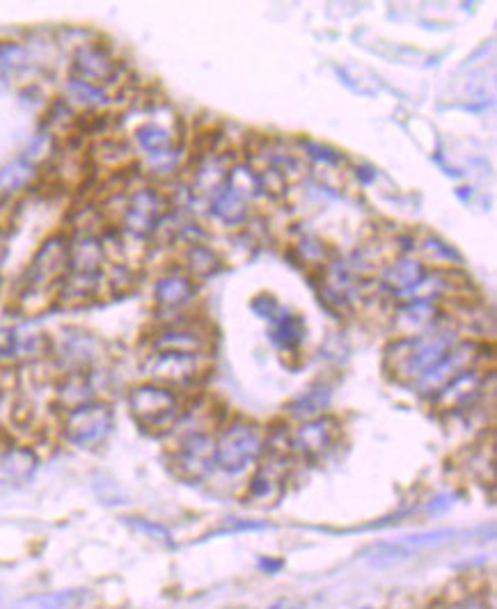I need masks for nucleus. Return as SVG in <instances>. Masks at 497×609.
<instances>
[{"instance_id":"nucleus-2","label":"nucleus","mask_w":497,"mask_h":609,"mask_svg":"<svg viewBox=\"0 0 497 609\" xmlns=\"http://www.w3.org/2000/svg\"><path fill=\"white\" fill-rule=\"evenodd\" d=\"M126 406L133 422L150 435L173 433L186 414L181 395L152 380L133 385L126 395Z\"/></svg>"},{"instance_id":"nucleus-31","label":"nucleus","mask_w":497,"mask_h":609,"mask_svg":"<svg viewBox=\"0 0 497 609\" xmlns=\"http://www.w3.org/2000/svg\"><path fill=\"white\" fill-rule=\"evenodd\" d=\"M438 609H484V602L477 600V598H463V600L448 602V605L438 607Z\"/></svg>"},{"instance_id":"nucleus-24","label":"nucleus","mask_w":497,"mask_h":609,"mask_svg":"<svg viewBox=\"0 0 497 609\" xmlns=\"http://www.w3.org/2000/svg\"><path fill=\"white\" fill-rule=\"evenodd\" d=\"M306 337V323L298 314H280L273 321L270 340L275 346H280L283 353H296Z\"/></svg>"},{"instance_id":"nucleus-13","label":"nucleus","mask_w":497,"mask_h":609,"mask_svg":"<svg viewBox=\"0 0 497 609\" xmlns=\"http://www.w3.org/2000/svg\"><path fill=\"white\" fill-rule=\"evenodd\" d=\"M196 280H190L184 270L175 268L161 275L154 285V304L158 317H165L163 321H170L168 317H181L188 304L196 300Z\"/></svg>"},{"instance_id":"nucleus-17","label":"nucleus","mask_w":497,"mask_h":609,"mask_svg":"<svg viewBox=\"0 0 497 609\" xmlns=\"http://www.w3.org/2000/svg\"><path fill=\"white\" fill-rule=\"evenodd\" d=\"M95 372L63 374L58 378V383H55V406L60 408V412H67L71 408H78L82 403H90V401L99 399Z\"/></svg>"},{"instance_id":"nucleus-9","label":"nucleus","mask_w":497,"mask_h":609,"mask_svg":"<svg viewBox=\"0 0 497 609\" xmlns=\"http://www.w3.org/2000/svg\"><path fill=\"white\" fill-rule=\"evenodd\" d=\"M264 431L251 422L230 424L216 442L218 467L230 475H241L247 465H253L264 454Z\"/></svg>"},{"instance_id":"nucleus-30","label":"nucleus","mask_w":497,"mask_h":609,"mask_svg":"<svg viewBox=\"0 0 497 609\" xmlns=\"http://www.w3.org/2000/svg\"><path fill=\"white\" fill-rule=\"evenodd\" d=\"M14 365V330L0 325V367Z\"/></svg>"},{"instance_id":"nucleus-25","label":"nucleus","mask_w":497,"mask_h":609,"mask_svg":"<svg viewBox=\"0 0 497 609\" xmlns=\"http://www.w3.org/2000/svg\"><path fill=\"white\" fill-rule=\"evenodd\" d=\"M31 67H33V53L27 51V46L14 40L0 42V74L19 78Z\"/></svg>"},{"instance_id":"nucleus-20","label":"nucleus","mask_w":497,"mask_h":609,"mask_svg":"<svg viewBox=\"0 0 497 609\" xmlns=\"http://www.w3.org/2000/svg\"><path fill=\"white\" fill-rule=\"evenodd\" d=\"M37 467V454L31 447L16 445V442H8L0 450V481H25L35 473Z\"/></svg>"},{"instance_id":"nucleus-18","label":"nucleus","mask_w":497,"mask_h":609,"mask_svg":"<svg viewBox=\"0 0 497 609\" xmlns=\"http://www.w3.org/2000/svg\"><path fill=\"white\" fill-rule=\"evenodd\" d=\"M427 275V268L420 259H412V257H399V259H393L388 266L383 268V275H380V285L388 289V291H397V294H406V291H412L420 280Z\"/></svg>"},{"instance_id":"nucleus-10","label":"nucleus","mask_w":497,"mask_h":609,"mask_svg":"<svg viewBox=\"0 0 497 609\" xmlns=\"http://www.w3.org/2000/svg\"><path fill=\"white\" fill-rule=\"evenodd\" d=\"M170 463L175 475L186 481L207 479L218 465L216 440L205 431L186 433L175 445Z\"/></svg>"},{"instance_id":"nucleus-12","label":"nucleus","mask_w":497,"mask_h":609,"mask_svg":"<svg viewBox=\"0 0 497 609\" xmlns=\"http://www.w3.org/2000/svg\"><path fill=\"white\" fill-rule=\"evenodd\" d=\"M289 456L285 454H273L264 452L262 463L257 467V473L251 479V486H247V495L255 505H275L283 497L287 477H289Z\"/></svg>"},{"instance_id":"nucleus-1","label":"nucleus","mask_w":497,"mask_h":609,"mask_svg":"<svg viewBox=\"0 0 497 609\" xmlns=\"http://www.w3.org/2000/svg\"><path fill=\"white\" fill-rule=\"evenodd\" d=\"M454 344L456 340L450 330H431L418 337H397L385 348V369L395 376V380L416 385L450 353Z\"/></svg>"},{"instance_id":"nucleus-14","label":"nucleus","mask_w":497,"mask_h":609,"mask_svg":"<svg viewBox=\"0 0 497 609\" xmlns=\"http://www.w3.org/2000/svg\"><path fill=\"white\" fill-rule=\"evenodd\" d=\"M103 289H106L103 273L69 270L58 287V294H55V304L65 310L86 308V304H92L97 298H101Z\"/></svg>"},{"instance_id":"nucleus-19","label":"nucleus","mask_w":497,"mask_h":609,"mask_svg":"<svg viewBox=\"0 0 497 609\" xmlns=\"http://www.w3.org/2000/svg\"><path fill=\"white\" fill-rule=\"evenodd\" d=\"M14 330V365H35L48 357L51 353V335L33 325H19Z\"/></svg>"},{"instance_id":"nucleus-5","label":"nucleus","mask_w":497,"mask_h":609,"mask_svg":"<svg viewBox=\"0 0 497 609\" xmlns=\"http://www.w3.org/2000/svg\"><path fill=\"white\" fill-rule=\"evenodd\" d=\"M113 427L115 412L101 399L71 408L60 418V435L76 450H99L113 433Z\"/></svg>"},{"instance_id":"nucleus-11","label":"nucleus","mask_w":497,"mask_h":609,"mask_svg":"<svg viewBox=\"0 0 497 609\" xmlns=\"http://www.w3.org/2000/svg\"><path fill=\"white\" fill-rule=\"evenodd\" d=\"M340 431V422L335 418H325V414L300 424L296 433H291V454L317 463L335 450Z\"/></svg>"},{"instance_id":"nucleus-7","label":"nucleus","mask_w":497,"mask_h":609,"mask_svg":"<svg viewBox=\"0 0 497 609\" xmlns=\"http://www.w3.org/2000/svg\"><path fill=\"white\" fill-rule=\"evenodd\" d=\"M143 369L152 383H161L173 390H190L198 387L207 372V355H190V353H168V351H150Z\"/></svg>"},{"instance_id":"nucleus-21","label":"nucleus","mask_w":497,"mask_h":609,"mask_svg":"<svg viewBox=\"0 0 497 609\" xmlns=\"http://www.w3.org/2000/svg\"><path fill=\"white\" fill-rule=\"evenodd\" d=\"M86 589H58V591H40L23 596L14 609H78L86 605Z\"/></svg>"},{"instance_id":"nucleus-8","label":"nucleus","mask_w":497,"mask_h":609,"mask_svg":"<svg viewBox=\"0 0 497 609\" xmlns=\"http://www.w3.org/2000/svg\"><path fill=\"white\" fill-rule=\"evenodd\" d=\"M69 273V236L67 232L48 236L33 255L31 264H27L21 289H35V291H53L58 294V287L65 275Z\"/></svg>"},{"instance_id":"nucleus-29","label":"nucleus","mask_w":497,"mask_h":609,"mask_svg":"<svg viewBox=\"0 0 497 609\" xmlns=\"http://www.w3.org/2000/svg\"><path fill=\"white\" fill-rule=\"evenodd\" d=\"M253 312L266 321H275L280 314H283V308L280 302L275 300L270 294H259L255 300H253Z\"/></svg>"},{"instance_id":"nucleus-32","label":"nucleus","mask_w":497,"mask_h":609,"mask_svg":"<svg viewBox=\"0 0 497 609\" xmlns=\"http://www.w3.org/2000/svg\"><path fill=\"white\" fill-rule=\"evenodd\" d=\"M5 255H8V232L0 230V268H3Z\"/></svg>"},{"instance_id":"nucleus-26","label":"nucleus","mask_w":497,"mask_h":609,"mask_svg":"<svg viewBox=\"0 0 497 609\" xmlns=\"http://www.w3.org/2000/svg\"><path fill=\"white\" fill-rule=\"evenodd\" d=\"M418 247L424 259H429L431 264H443L445 268H456L461 266V255L454 251L450 243H445L443 239L438 236H424L418 239Z\"/></svg>"},{"instance_id":"nucleus-23","label":"nucleus","mask_w":497,"mask_h":609,"mask_svg":"<svg viewBox=\"0 0 497 609\" xmlns=\"http://www.w3.org/2000/svg\"><path fill=\"white\" fill-rule=\"evenodd\" d=\"M211 215L230 228H241L247 223V218H251L245 200L239 198L228 186L211 200Z\"/></svg>"},{"instance_id":"nucleus-6","label":"nucleus","mask_w":497,"mask_h":609,"mask_svg":"<svg viewBox=\"0 0 497 609\" xmlns=\"http://www.w3.org/2000/svg\"><path fill=\"white\" fill-rule=\"evenodd\" d=\"M103 355L101 340L90 330L63 328L58 335L51 337L48 359L58 374H86L95 372Z\"/></svg>"},{"instance_id":"nucleus-22","label":"nucleus","mask_w":497,"mask_h":609,"mask_svg":"<svg viewBox=\"0 0 497 609\" xmlns=\"http://www.w3.org/2000/svg\"><path fill=\"white\" fill-rule=\"evenodd\" d=\"M220 268V257L205 243H192L181 247V264L179 270H184L190 280H205Z\"/></svg>"},{"instance_id":"nucleus-15","label":"nucleus","mask_w":497,"mask_h":609,"mask_svg":"<svg viewBox=\"0 0 497 609\" xmlns=\"http://www.w3.org/2000/svg\"><path fill=\"white\" fill-rule=\"evenodd\" d=\"M438 321H440L438 304L431 302V298H416L395 310L393 323L397 330V337H418V335H427L429 330L435 328Z\"/></svg>"},{"instance_id":"nucleus-28","label":"nucleus","mask_w":497,"mask_h":609,"mask_svg":"<svg viewBox=\"0 0 497 609\" xmlns=\"http://www.w3.org/2000/svg\"><path fill=\"white\" fill-rule=\"evenodd\" d=\"M126 524H129V528H131L133 532L141 534V536H147V539H152V541H156V543H161V545H173L170 532L165 530V528H161L158 522H152V520H147V518H135V516H133V518H126Z\"/></svg>"},{"instance_id":"nucleus-16","label":"nucleus","mask_w":497,"mask_h":609,"mask_svg":"<svg viewBox=\"0 0 497 609\" xmlns=\"http://www.w3.org/2000/svg\"><path fill=\"white\" fill-rule=\"evenodd\" d=\"M482 372L477 369H467L463 372L461 376H456L452 383H448L443 390H440L433 399V403L440 408V410H445V412H454V410H463L471 406L479 390H482Z\"/></svg>"},{"instance_id":"nucleus-3","label":"nucleus","mask_w":497,"mask_h":609,"mask_svg":"<svg viewBox=\"0 0 497 609\" xmlns=\"http://www.w3.org/2000/svg\"><path fill=\"white\" fill-rule=\"evenodd\" d=\"M170 211H173V198L168 192L143 184L131 188L122 198L113 225L120 228V232L126 236L152 241L154 232L163 223V218L170 215Z\"/></svg>"},{"instance_id":"nucleus-27","label":"nucleus","mask_w":497,"mask_h":609,"mask_svg":"<svg viewBox=\"0 0 497 609\" xmlns=\"http://www.w3.org/2000/svg\"><path fill=\"white\" fill-rule=\"evenodd\" d=\"M328 401H330V390H325V387H314V390L300 395L289 406V410L298 414V418H319V412H323Z\"/></svg>"},{"instance_id":"nucleus-4","label":"nucleus","mask_w":497,"mask_h":609,"mask_svg":"<svg viewBox=\"0 0 497 609\" xmlns=\"http://www.w3.org/2000/svg\"><path fill=\"white\" fill-rule=\"evenodd\" d=\"M126 67L106 42H80L71 55L69 78L115 95L126 86Z\"/></svg>"},{"instance_id":"nucleus-33","label":"nucleus","mask_w":497,"mask_h":609,"mask_svg":"<svg viewBox=\"0 0 497 609\" xmlns=\"http://www.w3.org/2000/svg\"><path fill=\"white\" fill-rule=\"evenodd\" d=\"M0 609H5V605H3V600H0Z\"/></svg>"}]
</instances>
